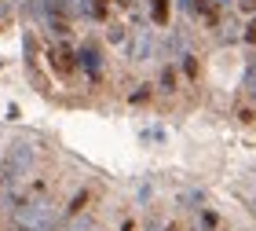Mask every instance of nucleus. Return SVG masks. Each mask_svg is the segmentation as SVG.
Returning a JSON list of instances; mask_svg holds the SVG:
<instances>
[{
  "label": "nucleus",
  "mask_w": 256,
  "mask_h": 231,
  "mask_svg": "<svg viewBox=\"0 0 256 231\" xmlns=\"http://www.w3.org/2000/svg\"><path fill=\"white\" fill-rule=\"evenodd\" d=\"M242 4V11H256V0H238Z\"/></svg>",
  "instance_id": "12"
},
{
  "label": "nucleus",
  "mask_w": 256,
  "mask_h": 231,
  "mask_svg": "<svg viewBox=\"0 0 256 231\" xmlns=\"http://www.w3.org/2000/svg\"><path fill=\"white\" fill-rule=\"evenodd\" d=\"M77 59H80V66H84V74L92 81H99V74H102V55H99L96 44H84V48L77 52Z\"/></svg>",
  "instance_id": "3"
},
{
  "label": "nucleus",
  "mask_w": 256,
  "mask_h": 231,
  "mask_svg": "<svg viewBox=\"0 0 256 231\" xmlns=\"http://www.w3.org/2000/svg\"><path fill=\"white\" fill-rule=\"evenodd\" d=\"M161 88H165V92H172V88H176V74H172V70H165V74H161Z\"/></svg>",
  "instance_id": "7"
},
{
  "label": "nucleus",
  "mask_w": 256,
  "mask_h": 231,
  "mask_svg": "<svg viewBox=\"0 0 256 231\" xmlns=\"http://www.w3.org/2000/svg\"><path fill=\"white\" fill-rule=\"evenodd\" d=\"M249 88H252V92H256V63H252V66H249Z\"/></svg>",
  "instance_id": "11"
},
{
  "label": "nucleus",
  "mask_w": 256,
  "mask_h": 231,
  "mask_svg": "<svg viewBox=\"0 0 256 231\" xmlns=\"http://www.w3.org/2000/svg\"><path fill=\"white\" fill-rule=\"evenodd\" d=\"M70 231H84V227H70Z\"/></svg>",
  "instance_id": "15"
},
{
  "label": "nucleus",
  "mask_w": 256,
  "mask_h": 231,
  "mask_svg": "<svg viewBox=\"0 0 256 231\" xmlns=\"http://www.w3.org/2000/svg\"><path fill=\"white\" fill-rule=\"evenodd\" d=\"M246 41H249V44H256V19L249 22V30H246Z\"/></svg>",
  "instance_id": "10"
},
{
  "label": "nucleus",
  "mask_w": 256,
  "mask_h": 231,
  "mask_svg": "<svg viewBox=\"0 0 256 231\" xmlns=\"http://www.w3.org/2000/svg\"><path fill=\"white\" fill-rule=\"evenodd\" d=\"M150 15H154V22L158 26H168V0H150Z\"/></svg>",
  "instance_id": "5"
},
{
  "label": "nucleus",
  "mask_w": 256,
  "mask_h": 231,
  "mask_svg": "<svg viewBox=\"0 0 256 231\" xmlns=\"http://www.w3.org/2000/svg\"><path fill=\"white\" fill-rule=\"evenodd\" d=\"M55 224V205L48 202H26L11 216V231H52Z\"/></svg>",
  "instance_id": "1"
},
{
  "label": "nucleus",
  "mask_w": 256,
  "mask_h": 231,
  "mask_svg": "<svg viewBox=\"0 0 256 231\" xmlns=\"http://www.w3.org/2000/svg\"><path fill=\"white\" fill-rule=\"evenodd\" d=\"M118 4H121V8H132V4H136V0H118Z\"/></svg>",
  "instance_id": "14"
},
{
  "label": "nucleus",
  "mask_w": 256,
  "mask_h": 231,
  "mask_svg": "<svg viewBox=\"0 0 256 231\" xmlns=\"http://www.w3.org/2000/svg\"><path fill=\"white\" fill-rule=\"evenodd\" d=\"M106 4L110 0H92V15H106Z\"/></svg>",
  "instance_id": "8"
},
{
  "label": "nucleus",
  "mask_w": 256,
  "mask_h": 231,
  "mask_svg": "<svg viewBox=\"0 0 256 231\" xmlns=\"http://www.w3.org/2000/svg\"><path fill=\"white\" fill-rule=\"evenodd\" d=\"M121 231H136V224H132V220H128V224H121Z\"/></svg>",
  "instance_id": "13"
},
{
  "label": "nucleus",
  "mask_w": 256,
  "mask_h": 231,
  "mask_svg": "<svg viewBox=\"0 0 256 231\" xmlns=\"http://www.w3.org/2000/svg\"><path fill=\"white\" fill-rule=\"evenodd\" d=\"M106 37H110V41H124V30H121V26H110Z\"/></svg>",
  "instance_id": "9"
},
{
  "label": "nucleus",
  "mask_w": 256,
  "mask_h": 231,
  "mask_svg": "<svg viewBox=\"0 0 256 231\" xmlns=\"http://www.w3.org/2000/svg\"><path fill=\"white\" fill-rule=\"evenodd\" d=\"M30 161H33V147L30 143H11V151L4 158V172H0V183H15L26 176V169H30Z\"/></svg>",
  "instance_id": "2"
},
{
  "label": "nucleus",
  "mask_w": 256,
  "mask_h": 231,
  "mask_svg": "<svg viewBox=\"0 0 256 231\" xmlns=\"http://www.w3.org/2000/svg\"><path fill=\"white\" fill-rule=\"evenodd\" d=\"M48 59H52V70L55 74H62V77L74 74V52H70L66 44H55V48L48 52Z\"/></svg>",
  "instance_id": "4"
},
{
  "label": "nucleus",
  "mask_w": 256,
  "mask_h": 231,
  "mask_svg": "<svg viewBox=\"0 0 256 231\" xmlns=\"http://www.w3.org/2000/svg\"><path fill=\"white\" fill-rule=\"evenodd\" d=\"M84 205H88V191H80V194H74V202L66 205V213H80Z\"/></svg>",
  "instance_id": "6"
},
{
  "label": "nucleus",
  "mask_w": 256,
  "mask_h": 231,
  "mask_svg": "<svg viewBox=\"0 0 256 231\" xmlns=\"http://www.w3.org/2000/svg\"><path fill=\"white\" fill-rule=\"evenodd\" d=\"M168 231H172V227H168Z\"/></svg>",
  "instance_id": "16"
}]
</instances>
